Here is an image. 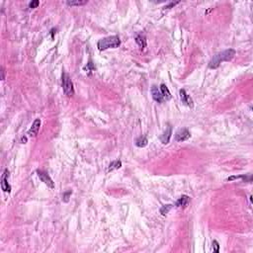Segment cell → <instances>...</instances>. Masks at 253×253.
<instances>
[{
	"label": "cell",
	"instance_id": "cell-4",
	"mask_svg": "<svg viewBox=\"0 0 253 253\" xmlns=\"http://www.w3.org/2000/svg\"><path fill=\"white\" fill-rule=\"evenodd\" d=\"M37 173H38V176L40 177V179L45 183L46 185H47L50 188L53 189L55 188V183L52 180V178L50 177L46 171H43V170H37Z\"/></svg>",
	"mask_w": 253,
	"mask_h": 253
},
{
	"label": "cell",
	"instance_id": "cell-22",
	"mask_svg": "<svg viewBox=\"0 0 253 253\" xmlns=\"http://www.w3.org/2000/svg\"><path fill=\"white\" fill-rule=\"evenodd\" d=\"M95 67L93 66V63L92 61H89V63H87V66H85V69H87V70H93Z\"/></svg>",
	"mask_w": 253,
	"mask_h": 253
},
{
	"label": "cell",
	"instance_id": "cell-19",
	"mask_svg": "<svg viewBox=\"0 0 253 253\" xmlns=\"http://www.w3.org/2000/svg\"><path fill=\"white\" fill-rule=\"evenodd\" d=\"M71 191H67L66 193H63V196H62V200L63 202H68L69 201V196L71 195Z\"/></svg>",
	"mask_w": 253,
	"mask_h": 253
},
{
	"label": "cell",
	"instance_id": "cell-9",
	"mask_svg": "<svg viewBox=\"0 0 253 253\" xmlns=\"http://www.w3.org/2000/svg\"><path fill=\"white\" fill-rule=\"evenodd\" d=\"M171 134H172V127L168 126L167 128H166V130L164 131V133L161 134V137H160L161 142H162L163 144H167L170 141Z\"/></svg>",
	"mask_w": 253,
	"mask_h": 253
},
{
	"label": "cell",
	"instance_id": "cell-25",
	"mask_svg": "<svg viewBox=\"0 0 253 253\" xmlns=\"http://www.w3.org/2000/svg\"><path fill=\"white\" fill-rule=\"evenodd\" d=\"M26 142H27V138H22V142H23V143H26Z\"/></svg>",
	"mask_w": 253,
	"mask_h": 253
},
{
	"label": "cell",
	"instance_id": "cell-14",
	"mask_svg": "<svg viewBox=\"0 0 253 253\" xmlns=\"http://www.w3.org/2000/svg\"><path fill=\"white\" fill-rule=\"evenodd\" d=\"M148 141L145 137H139L136 139V145L138 147H147Z\"/></svg>",
	"mask_w": 253,
	"mask_h": 253
},
{
	"label": "cell",
	"instance_id": "cell-11",
	"mask_svg": "<svg viewBox=\"0 0 253 253\" xmlns=\"http://www.w3.org/2000/svg\"><path fill=\"white\" fill-rule=\"evenodd\" d=\"M189 202H190V198L188 197L187 195H183L178 199V200H177L175 205H176L177 208H183V209H184V208H186L188 206Z\"/></svg>",
	"mask_w": 253,
	"mask_h": 253
},
{
	"label": "cell",
	"instance_id": "cell-21",
	"mask_svg": "<svg viewBox=\"0 0 253 253\" xmlns=\"http://www.w3.org/2000/svg\"><path fill=\"white\" fill-rule=\"evenodd\" d=\"M39 4H40V2L38 1V0H34V1L30 2L29 7H30L31 9H34V8H37L38 6H39Z\"/></svg>",
	"mask_w": 253,
	"mask_h": 253
},
{
	"label": "cell",
	"instance_id": "cell-13",
	"mask_svg": "<svg viewBox=\"0 0 253 253\" xmlns=\"http://www.w3.org/2000/svg\"><path fill=\"white\" fill-rule=\"evenodd\" d=\"M136 42L137 44L141 47L142 50H144V47H147V38L143 35H138L136 37Z\"/></svg>",
	"mask_w": 253,
	"mask_h": 253
},
{
	"label": "cell",
	"instance_id": "cell-1",
	"mask_svg": "<svg viewBox=\"0 0 253 253\" xmlns=\"http://www.w3.org/2000/svg\"><path fill=\"white\" fill-rule=\"evenodd\" d=\"M235 51L233 48H228V50H225L222 52L217 53L216 56H214V57L211 60L209 63V67L210 68H218L219 66V64L224 62V61H231L235 56Z\"/></svg>",
	"mask_w": 253,
	"mask_h": 253
},
{
	"label": "cell",
	"instance_id": "cell-18",
	"mask_svg": "<svg viewBox=\"0 0 253 253\" xmlns=\"http://www.w3.org/2000/svg\"><path fill=\"white\" fill-rule=\"evenodd\" d=\"M87 3V0H84V1H80V0H77V1H67L66 4L69 5V6H80V5H84Z\"/></svg>",
	"mask_w": 253,
	"mask_h": 253
},
{
	"label": "cell",
	"instance_id": "cell-23",
	"mask_svg": "<svg viewBox=\"0 0 253 253\" xmlns=\"http://www.w3.org/2000/svg\"><path fill=\"white\" fill-rule=\"evenodd\" d=\"M179 3V1H177V2H171L169 5H166V6H164V9H169V8H171V7H173V6H175L176 4H178Z\"/></svg>",
	"mask_w": 253,
	"mask_h": 253
},
{
	"label": "cell",
	"instance_id": "cell-15",
	"mask_svg": "<svg viewBox=\"0 0 253 253\" xmlns=\"http://www.w3.org/2000/svg\"><path fill=\"white\" fill-rule=\"evenodd\" d=\"M235 179H243V181H248V182H251V176H246L245 174L244 175H237V176H230L228 177V181H233V180H235Z\"/></svg>",
	"mask_w": 253,
	"mask_h": 253
},
{
	"label": "cell",
	"instance_id": "cell-16",
	"mask_svg": "<svg viewBox=\"0 0 253 253\" xmlns=\"http://www.w3.org/2000/svg\"><path fill=\"white\" fill-rule=\"evenodd\" d=\"M121 166H122V162L120 160H115V161H113V162H111L109 164V167H108V171H112V170H115V169H119L121 168Z\"/></svg>",
	"mask_w": 253,
	"mask_h": 253
},
{
	"label": "cell",
	"instance_id": "cell-24",
	"mask_svg": "<svg viewBox=\"0 0 253 253\" xmlns=\"http://www.w3.org/2000/svg\"><path fill=\"white\" fill-rule=\"evenodd\" d=\"M1 73H2V77H1V79L4 80V79H5V70H4V68H3V67H1Z\"/></svg>",
	"mask_w": 253,
	"mask_h": 253
},
{
	"label": "cell",
	"instance_id": "cell-2",
	"mask_svg": "<svg viewBox=\"0 0 253 253\" xmlns=\"http://www.w3.org/2000/svg\"><path fill=\"white\" fill-rule=\"evenodd\" d=\"M121 45V41L120 38L118 36H110L107 38H103L101 39L98 44H97V47L99 48L100 51H105L108 50V48H116Z\"/></svg>",
	"mask_w": 253,
	"mask_h": 253
},
{
	"label": "cell",
	"instance_id": "cell-8",
	"mask_svg": "<svg viewBox=\"0 0 253 253\" xmlns=\"http://www.w3.org/2000/svg\"><path fill=\"white\" fill-rule=\"evenodd\" d=\"M40 127H41V120L36 119L33 123V125H32L31 129L28 131V134L30 137H36L40 131Z\"/></svg>",
	"mask_w": 253,
	"mask_h": 253
},
{
	"label": "cell",
	"instance_id": "cell-3",
	"mask_svg": "<svg viewBox=\"0 0 253 253\" xmlns=\"http://www.w3.org/2000/svg\"><path fill=\"white\" fill-rule=\"evenodd\" d=\"M62 89L66 96L70 97L74 94V87L70 77L66 72L62 73Z\"/></svg>",
	"mask_w": 253,
	"mask_h": 253
},
{
	"label": "cell",
	"instance_id": "cell-10",
	"mask_svg": "<svg viewBox=\"0 0 253 253\" xmlns=\"http://www.w3.org/2000/svg\"><path fill=\"white\" fill-rule=\"evenodd\" d=\"M151 94H152V98L156 102H158V103H161V102L164 101L163 96H162V94H161L160 90L158 89L157 86L153 85L151 87Z\"/></svg>",
	"mask_w": 253,
	"mask_h": 253
},
{
	"label": "cell",
	"instance_id": "cell-20",
	"mask_svg": "<svg viewBox=\"0 0 253 253\" xmlns=\"http://www.w3.org/2000/svg\"><path fill=\"white\" fill-rule=\"evenodd\" d=\"M213 249H214V252H219V244L217 240H214L213 241Z\"/></svg>",
	"mask_w": 253,
	"mask_h": 253
},
{
	"label": "cell",
	"instance_id": "cell-17",
	"mask_svg": "<svg viewBox=\"0 0 253 253\" xmlns=\"http://www.w3.org/2000/svg\"><path fill=\"white\" fill-rule=\"evenodd\" d=\"M172 207H173V206L170 205V204H168V205L162 206V207H161V209H160V214L162 215V216H165L166 214L169 213V211L172 209Z\"/></svg>",
	"mask_w": 253,
	"mask_h": 253
},
{
	"label": "cell",
	"instance_id": "cell-12",
	"mask_svg": "<svg viewBox=\"0 0 253 253\" xmlns=\"http://www.w3.org/2000/svg\"><path fill=\"white\" fill-rule=\"evenodd\" d=\"M160 92H161V94H162L164 100H170V98H171L170 91L167 87H166V85L163 83L160 85Z\"/></svg>",
	"mask_w": 253,
	"mask_h": 253
},
{
	"label": "cell",
	"instance_id": "cell-5",
	"mask_svg": "<svg viewBox=\"0 0 253 253\" xmlns=\"http://www.w3.org/2000/svg\"><path fill=\"white\" fill-rule=\"evenodd\" d=\"M8 177H9V171L8 169H5L1 177V188L4 192L10 193L11 192V186H10L8 183Z\"/></svg>",
	"mask_w": 253,
	"mask_h": 253
},
{
	"label": "cell",
	"instance_id": "cell-6",
	"mask_svg": "<svg viewBox=\"0 0 253 253\" xmlns=\"http://www.w3.org/2000/svg\"><path fill=\"white\" fill-rule=\"evenodd\" d=\"M191 133L187 129H181L175 134V141L176 142H185L188 138H190Z\"/></svg>",
	"mask_w": 253,
	"mask_h": 253
},
{
	"label": "cell",
	"instance_id": "cell-7",
	"mask_svg": "<svg viewBox=\"0 0 253 253\" xmlns=\"http://www.w3.org/2000/svg\"><path fill=\"white\" fill-rule=\"evenodd\" d=\"M179 94H180V99H181L182 103L188 107H190V108H193V106H194L193 100L191 97L186 93V91L184 89H181L179 91Z\"/></svg>",
	"mask_w": 253,
	"mask_h": 253
}]
</instances>
